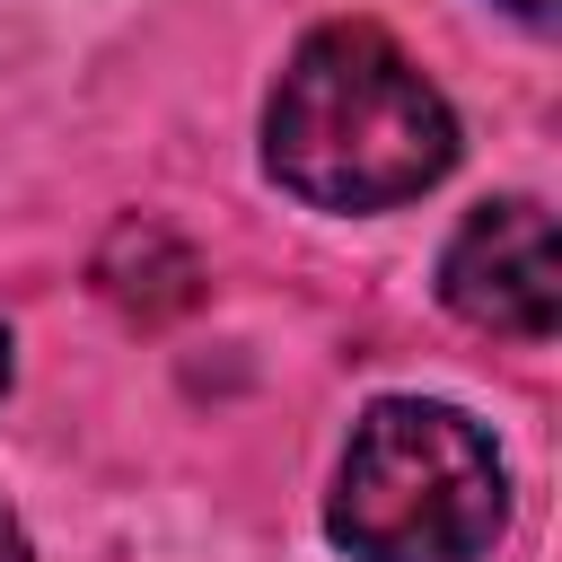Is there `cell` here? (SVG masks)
Listing matches in <instances>:
<instances>
[{"label":"cell","mask_w":562,"mask_h":562,"mask_svg":"<svg viewBox=\"0 0 562 562\" xmlns=\"http://www.w3.org/2000/svg\"><path fill=\"white\" fill-rule=\"evenodd\" d=\"M263 158L316 211H386L448 176L457 114L413 70L404 44L342 18L290 53L272 114H263Z\"/></svg>","instance_id":"1"},{"label":"cell","mask_w":562,"mask_h":562,"mask_svg":"<svg viewBox=\"0 0 562 562\" xmlns=\"http://www.w3.org/2000/svg\"><path fill=\"white\" fill-rule=\"evenodd\" d=\"M509 9H518V18H536V26L553 18V0H509Z\"/></svg>","instance_id":"5"},{"label":"cell","mask_w":562,"mask_h":562,"mask_svg":"<svg viewBox=\"0 0 562 562\" xmlns=\"http://www.w3.org/2000/svg\"><path fill=\"white\" fill-rule=\"evenodd\" d=\"M439 290L465 325L483 334H518V342H544L553 316H562V263H553V220L544 202H483L448 263H439Z\"/></svg>","instance_id":"3"},{"label":"cell","mask_w":562,"mask_h":562,"mask_svg":"<svg viewBox=\"0 0 562 562\" xmlns=\"http://www.w3.org/2000/svg\"><path fill=\"white\" fill-rule=\"evenodd\" d=\"M0 562H26V536H18V518L0 509Z\"/></svg>","instance_id":"4"},{"label":"cell","mask_w":562,"mask_h":562,"mask_svg":"<svg viewBox=\"0 0 562 562\" xmlns=\"http://www.w3.org/2000/svg\"><path fill=\"white\" fill-rule=\"evenodd\" d=\"M501 457L448 404H369L342 457L334 536L360 562H474L501 536Z\"/></svg>","instance_id":"2"},{"label":"cell","mask_w":562,"mask_h":562,"mask_svg":"<svg viewBox=\"0 0 562 562\" xmlns=\"http://www.w3.org/2000/svg\"><path fill=\"white\" fill-rule=\"evenodd\" d=\"M0 386H9V334H0Z\"/></svg>","instance_id":"6"}]
</instances>
